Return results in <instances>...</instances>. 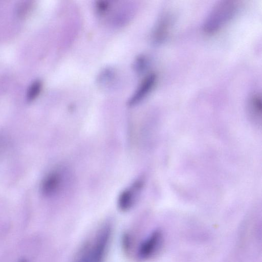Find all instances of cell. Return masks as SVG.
I'll return each mask as SVG.
<instances>
[{
	"label": "cell",
	"instance_id": "cell-7",
	"mask_svg": "<svg viewBox=\"0 0 262 262\" xmlns=\"http://www.w3.org/2000/svg\"><path fill=\"white\" fill-rule=\"evenodd\" d=\"M162 242V235L159 231L153 232L142 244L139 254L142 258H147L153 255L159 249Z\"/></svg>",
	"mask_w": 262,
	"mask_h": 262
},
{
	"label": "cell",
	"instance_id": "cell-1",
	"mask_svg": "<svg viewBox=\"0 0 262 262\" xmlns=\"http://www.w3.org/2000/svg\"><path fill=\"white\" fill-rule=\"evenodd\" d=\"M241 6L238 1H219L210 11L203 24L206 34L212 35L220 31L236 15Z\"/></svg>",
	"mask_w": 262,
	"mask_h": 262
},
{
	"label": "cell",
	"instance_id": "cell-10",
	"mask_svg": "<svg viewBox=\"0 0 262 262\" xmlns=\"http://www.w3.org/2000/svg\"><path fill=\"white\" fill-rule=\"evenodd\" d=\"M146 65V59L144 57H140L137 60L136 63L137 69L142 70Z\"/></svg>",
	"mask_w": 262,
	"mask_h": 262
},
{
	"label": "cell",
	"instance_id": "cell-6",
	"mask_svg": "<svg viewBox=\"0 0 262 262\" xmlns=\"http://www.w3.org/2000/svg\"><path fill=\"white\" fill-rule=\"evenodd\" d=\"M63 182L61 172L53 171L49 173L43 179L41 185L42 193L46 196L56 194L60 189Z\"/></svg>",
	"mask_w": 262,
	"mask_h": 262
},
{
	"label": "cell",
	"instance_id": "cell-9",
	"mask_svg": "<svg viewBox=\"0 0 262 262\" xmlns=\"http://www.w3.org/2000/svg\"><path fill=\"white\" fill-rule=\"evenodd\" d=\"M42 82L37 80L30 85L27 93V98L28 100L34 99L40 93L42 88Z\"/></svg>",
	"mask_w": 262,
	"mask_h": 262
},
{
	"label": "cell",
	"instance_id": "cell-4",
	"mask_svg": "<svg viewBox=\"0 0 262 262\" xmlns=\"http://www.w3.org/2000/svg\"><path fill=\"white\" fill-rule=\"evenodd\" d=\"M157 76L154 73L147 75L141 81L137 90L128 102L129 105H134L142 101L151 92L156 85Z\"/></svg>",
	"mask_w": 262,
	"mask_h": 262
},
{
	"label": "cell",
	"instance_id": "cell-2",
	"mask_svg": "<svg viewBox=\"0 0 262 262\" xmlns=\"http://www.w3.org/2000/svg\"><path fill=\"white\" fill-rule=\"evenodd\" d=\"M110 236V229L103 228L84 250L76 262H103Z\"/></svg>",
	"mask_w": 262,
	"mask_h": 262
},
{
	"label": "cell",
	"instance_id": "cell-3",
	"mask_svg": "<svg viewBox=\"0 0 262 262\" xmlns=\"http://www.w3.org/2000/svg\"><path fill=\"white\" fill-rule=\"evenodd\" d=\"M173 18L170 12L163 13L158 20L152 32V41L157 44L164 41L170 33Z\"/></svg>",
	"mask_w": 262,
	"mask_h": 262
},
{
	"label": "cell",
	"instance_id": "cell-5",
	"mask_svg": "<svg viewBox=\"0 0 262 262\" xmlns=\"http://www.w3.org/2000/svg\"><path fill=\"white\" fill-rule=\"evenodd\" d=\"M143 186V181L137 180L132 186L125 189L120 193L118 203V206L121 210H127L133 206Z\"/></svg>",
	"mask_w": 262,
	"mask_h": 262
},
{
	"label": "cell",
	"instance_id": "cell-11",
	"mask_svg": "<svg viewBox=\"0 0 262 262\" xmlns=\"http://www.w3.org/2000/svg\"><path fill=\"white\" fill-rule=\"evenodd\" d=\"M19 262H28L26 259H21Z\"/></svg>",
	"mask_w": 262,
	"mask_h": 262
},
{
	"label": "cell",
	"instance_id": "cell-8",
	"mask_svg": "<svg viewBox=\"0 0 262 262\" xmlns=\"http://www.w3.org/2000/svg\"><path fill=\"white\" fill-rule=\"evenodd\" d=\"M261 97L259 92L251 94L247 101V111L250 119L256 123L261 120Z\"/></svg>",
	"mask_w": 262,
	"mask_h": 262
}]
</instances>
